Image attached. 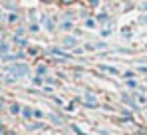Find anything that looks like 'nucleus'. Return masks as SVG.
Listing matches in <instances>:
<instances>
[{
	"label": "nucleus",
	"instance_id": "obj_1",
	"mask_svg": "<svg viewBox=\"0 0 147 135\" xmlns=\"http://www.w3.org/2000/svg\"><path fill=\"white\" fill-rule=\"evenodd\" d=\"M8 74H12L14 78H24L30 74V68L26 64H14V66H8Z\"/></svg>",
	"mask_w": 147,
	"mask_h": 135
},
{
	"label": "nucleus",
	"instance_id": "obj_2",
	"mask_svg": "<svg viewBox=\"0 0 147 135\" xmlns=\"http://www.w3.org/2000/svg\"><path fill=\"white\" fill-rule=\"evenodd\" d=\"M50 54H52V56H58V58H62V60H70V54H66V52L60 50V48H50Z\"/></svg>",
	"mask_w": 147,
	"mask_h": 135
},
{
	"label": "nucleus",
	"instance_id": "obj_3",
	"mask_svg": "<svg viewBox=\"0 0 147 135\" xmlns=\"http://www.w3.org/2000/svg\"><path fill=\"white\" fill-rule=\"evenodd\" d=\"M123 101H125V103H127L131 109H139V107H137V103H135V101H133V99H131L127 93H123Z\"/></svg>",
	"mask_w": 147,
	"mask_h": 135
},
{
	"label": "nucleus",
	"instance_id": "obj_4",
	"mask_svg": "<svg viewBox=\"0 0 147 135\" xmlns=\"http://www.w3.org/2000/svg\"><path fill=\"white\" fill-rule=\"evenodd\" d=\"M99 70H103V72H107V74H113V76H117V74H119V70H117V68H113V66H103V64H101Z\"/></svg>",
	"mask_w": 147,
	"mask_h": 135
},
{
	"label": "nucleus",
	"instance_id": "obj_5",
	"mask_svg": "<svg viewBox=\"0 0 147 135\" xmlns=\"http://www.w3.org/2000/svg\"><path fill=\"white\" fill-rule=\"evenodd\" d=\"M42 22H44V26L48 28L50 32H52V30L56 28V24H54V20H52V18H48V16H44V18H42Z\"/></svg>",
	"mask_w": 147,
	"mask_h": 135
},
{
	"label": "nucleus",
	"instance_id": "obj_6",
	"mask_svg": "<svg viewBox=\"0 0 147 135\" xmlns=\"http://www.w3.org/2000/svg\"><path fill=\"white\" fill-rule=\"evenodd\" d=\"M76 44H78V40H76L74 36H66V38H64V46H68V48H74Z\"/></svg>",
	"mask_w": 147,
	"mask_h": 135
},
{
	"label": "nucleus",
	"instance_id": "obj_7",
	"mask_svg": "<svg viewBox=\"0 0 147 135\" xmlns=\"http://www.w3.org/2000/svg\"><path fill=\"white\" fill-rule=\"evenodd\" d=\"M22 115H24L26 119H32V117H34V109L26 105V107H22Z\"/></svg>",
	"mask_w": 147,
	"mask_h": 135
},
{
	"label": "nucleus",
	"instance_id": "obj_8",
	"mask_svg": "<svg viewBox=\"0 0 147 135\" xmlns=\"http://www.w3.org/2000/svg\"><path fill=\"white\" fill-rule=\"evenodd\" d=\"M10 111L14 113V115H18V113H22V105L20 103H12L10 105Z\"/></svg>",
	"mask_w": 147,
	"mask_h": 135
},
{
	"label": "nucleus",
	"instance_id": "obj_9",
	"mask_svg": "<svg viewBox=\"0 0 147 135\" xmlns=\"http://www.w3.org/2000/svg\"><path fill=\"white\" fill-rule=\"evenodd\" d=\"M44 127H46V125H44L42 121H34V123H30V129H32V131H34V129H44Z\"/></svg>",
	"mask_w": 147,
	"mask_h": 135
},
{
	"label": "nucleus",
	"instance_id": "obj_10",
	"mask_svg": "<svg viewBox=\"0 0 147 135\" xmlns=\"http://www.w3.org/2000/svg\"><path fill=\"white\" fill-rule=\"evenodd\" d=\"M62 28H64V30H72L74 24L70 22V20H64V22H62Z\"/></svg>",
	"mask_w": 147,
	"mask_h": 135
},
{
	"label": "nucleus",
	"instance_id": "obj_11",
	"mask_svg": "<svg viewBox=\"0 0 147 135\" xmlns=\"http://www.w3.org/2000/svg\"><path fill=\"white\" fill-rule=\"evenodd\" d=\"M98 22H103V24H109V20H107V14H99V16H98Z\"/></svg>",
	"mask_w": 147,
	"mask_h": 135
},
{
	"label": "nucleus",
	"instance_id": "obj_12",
	"mask_svg": "<svg viewBox=\"0 0 147 135\" xmlns=\"http://www.w3.org/2000/svg\"><path fill=\"white\" fill-rule=\"evenodd\" d=\"M50 121H54V123H58V125L62 123V119H60L58 115H54V113H50Z\"/></svg>",
	"mask_w": 147,
	"mask_h": 135
},
{
	"label": "nucleus",
	"instance_id": "obj_13",
	"mask_svg": "<svg viewBox=\"0 0 147 135\" xmlns=\"http://www.w3.org/2000/svg\"><path fill=\"white\" fill-rule=\"evenodd\" d=\"M0 54H2V56L8 54V46H6V44H0Z\"/></svg>",
	"mask_w": 147,
	"mask_h": 135
},
{
	"label": "nucleus",
	"instance_id": "obj_14",
	"mask_svg": "<svg viewBox=\"0 0 147 135\" xmlns=\"http://www.w3.org/2000/svg\"><path fill=\"white\" fill-rule=\"evenodd\" d=\"M42 84H44V80H42L40 76H36V78H34V86H42Z\"/></svg>",
	"mask_w": 147,
	"mask_h": 135
},
{
	"label": "nucleus",
	"instance_id": "obj_15",
	"mask_svg": "<svg viewBox=\"0 0 147 135\" xmlns=\"http://www.w3.org/2000/svg\"><path fill=\"white\" fill-rule=\"evenodd\" d=\"M135 97H137V103H145V101H147V99H145V95H141V93H137Z\"/></svg>",
	"mask_w": 147,
	"mask_h": 135
},
{
	"label": "nucleus",
	"instance_id": "obj_16",
	"mask_svg": "<svg viewBox=\"0 0 147 135\" xmlns=\"http://www.w3.org/2000/svg\"><path fill=\"white\" fill-rule=\"evenodd\" d=\"M34 117H36V119H42V117H44V113L40 111V109H34Z\"/></svg>",
	"mask_w": 147,
	"mask_h": 135
},
{
	"label": "nucleus",
	"instance_id": "obj_17",
	"mask_svg": "<svg viewBox=\"0 0 147 135\" xmlns=\"http://www.w3.org/2000/svg\"><path fill=\"white\" fill-rule=\"evenodd\" d=\"M72 129L76 131V135H86L84 131H82V129H80V127H78V125H72Z\"/></svg>",
	"mask_w": 147,
	"mask_h": 135
},
{
	"label": "nucleus",
	"instance_id": "obj_18",
	"mask_svg": "<svg viewBox=\"0 0 147 135\" xmlns=\"http://www.w3.org/2000/svg\"><path fill=\"white\" fill-rule=\"evenodd\" d=\"M123 38H131V32H129V28H123Z\"/></svg>",
	"mask_w": 147,
	"mask_h": 135
},
{
	"label": "nucleus",
	"instance_id": "obj_19",
	"mask_svg": "<svg viewBox=\"0 0 147 135\" xmlns=\"http://www.w3.org/2000/svg\"><path fill=\"white\" fill-rule=\"evenodd\" d=\"M46 72H48V70H46V66H38V74H40V76H44Z\"/></svg>",
	"mask_w": 147,
	"mask_h": 135
},
{
	"label": "nucleus",
	"instance_id": "obj_20",
	"mask_svg": "<svg viewBox=\"0 0 147 135\" xmlns=\"http://www.w3.org/2000/svg\"><path fill=\"white\" fill-rule=\"evenodd\" d=\"M86 26H88V28H94V26H96V20H92V18L86 20Z\"/></svg>",
	"mask_w": 147,
	"mask_h": 135
},
{
	"label": "nucleus",
	"instance_id": "obj_21",
	"mask_svg": "<svg viewBox=\"0 0 147 135\" xmlns=\"http://www.w3.org/2000/svg\"><path fill=\"white\" fill-rule=\"evenodd\" d=\"M109 34H111V30H109V28H105V30H101V36H103V38H107Z\"/></svg>",
	"mask_w": 147,
	"mask_h": 135
},
{
	"label": "nucleus",
	"instance_id": "obj_22",
	"mask_svg": "<svg viewBox=\"0 0 147 135\" xmlns=\"http://www.w3.org/2000/svg\"><path fill=\"white\" fill-rule=\"evenodd\" d=\"M127 86H129V88H137V84H135V80H131V78L127 80Z\"/></svg>",
	"mask_w": 147,
	"mask_h": 135
},
{
	"label": "nucleus",
	"instance_id": "obj_23",
	"mask_svg": "<svg viewBox=\"0 0 147 135\" xmlns=\"http://www.w3.org/2000/svg\"><path fill=\"white\" fill-rule=\"evenodd\" d=\"M28 52H30V56H38V48H30Z\"/></svg>",
	"mask_w": 147,
	"mask_h": 135
},
{
	"label": "nucleus",
	"instance_id": "obj_24",
	"mask_svg": "<svg viewBox=\"0 0 147 135\" xmlns=\"http://www.w3.org/2000/svg\"><path fill=\"white\" fill-rule=\"evenodd\" d=\"M84 48H86L88 52H92V50H96V46H94V44H86V46H84Z\"/></svg>",
	"mask_w": 147,
	"mask_h": 135
},
{
	"label": "nucleus",
	"instance_id": "obj_25",
	"mask_svg": "<svg viewBox=\"0 0 147 135\" xmlns=\"http://www.w3.org/2000/svg\"><path fill=\"white\" fill-rule=\"evenodd\" d=\"M8 20H10V22H16V20H18V16H16V14H10V16H8Z\"/></svg>",
	"mask_w": 147,
	"mask_h": 135
},
{
	"label": "nucleus",
	"instance_id": "obj_26",
	"mask_svg": "<svg viewBox=\"0 0 147 135\" xmlns=\"http://www.w3.org/2000/svg\"><path fill=\"white\" fill-rule=\"evenodd\" d=\"M46 82H48V84H52V86H56V84H58V82H56L54 78H46Z\"/></svg>",
	"mask_w": 147,
	"mask_h": 135
},
{
	"label": "nucleus",
	"instance_id": "obj_27",
	"mask_svg": "<svg viewBox=\"0 0 147 135\" xmlns=\"http://www.w3.org/2000/svg\"><path fill=\"white\" fill-rule=\"evenodd\" d=\"M30 32H38V24H32L30 26Z\"/></svg>",
	"mask_w": 147,
	"mask_h": 135
},
{
	"label": "nucleus",
	"instance_id": "obj_28",
	"mask_svg": "<svg viewBox=\"0 0 147 135\" xmlns=\"http://www.w3.org/2000/svg\"><path fill=\"white\" fill-rule=\"evenodd\" d=\"M99 4V0H90V6H98Z\"/></svg>",
	"mask_w": 147,
	"mask_h": 135
},
{
	"label": "nucleus",
	"instance_id": "obj_29",
	"mask_svg": "<svg viewBox=\"0 0 147 135\" xmlns=\"http://www.w3.org/2000/svg\"><path fill=\"white\" fill-rule=\"evenodd\" d=\"M6 133H8V131H6V129H4V127L0 125V135H6Z\"/></svg>",
	"mask_w": 147,
	"mask_h": 135
},
{
	"label": "nucleus",
	"instance_id": "obj_30",
	"mask_svg": "<svg viewBox=\"0 0 147 135\" xmlns=\"http://www.w3.org/2000/svg\"><path fill=\"white\" fill-rule=\"evenodd\" d=\"M139 72H141V74H147V68H143V66H141V68H139Z\"/></svg>",
	"mask_w": 147,
	"mask_h": 135
},
{
	"label": "nucleus",
	"instance_id": "obj_31",
	"mask_svg": "<svg viewBox=\"0 0 147 135\" xmlns=\"http://www.w3.org/2000/svg\"><path fill=\"white\" fill-rule=\"evenodd\" d=\"M139 22H141V24H147V16H143V18L139 20Z\"/></svg>",
	"mask_w": 147,
	"mask_h": 135
},
{
	"label": "nucleus",
	"instance_id": "obj_32",
	"mask_svg": "<svg viewBox=\"0 0 147 135\" xmlns=\"http://www.w3.org/2000/svg\"><path fill=\"white\" fill-rule=\"evenodd\" d=\"M60 2H64V4H72L74 0H60Z\"/></svg>",
	"mask_w": 147,
	"mask_h": 135
},
{
	"label": "nucleus",
	"instance_id": "obj_33",
	"mask_svg": "<svg viewBox=\"0 0 147 135\" xmlns=\"http://www.w3.org/2000/svg\"><path fill=\"white\" fill-rule=\"evenodd\" d=\"M6 135H16V133H14V131H8V133H6Z\"/></svg>",
	"mask_w": 147,
	"mask_h": 135
},
{
	"label": "nucleus",
	"instance_id": "obj_34",
	"mask_svg": "<svg viewBox=\"0 0 147 135\" xmlns=\"http://www.w3.org/2000/svg\"><path fill=\"white\" fill-rule=\"evenodd\" d=\"M42 2H48V4H50V2H54V0H42Z\"/></svg>",
	"mask_w": 147,
	"mask_h": 135
},
{
	"label": "nucleus",
	"instance_id": "obj_35",
	"mask_svg": "<svg viewBox=\"0 0 147 135\" xmlns=\"http://www.w3.org/2000/svg\"><path fill=\"white\" fill-rule=\"evenodd\" d=\"M0 18H2V12H0Z\"/></svg>",
	"mask_w": 147,
	"mask_h": 135
}]
</instances>
